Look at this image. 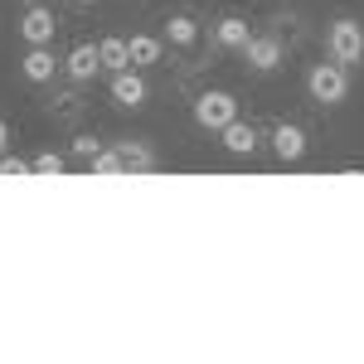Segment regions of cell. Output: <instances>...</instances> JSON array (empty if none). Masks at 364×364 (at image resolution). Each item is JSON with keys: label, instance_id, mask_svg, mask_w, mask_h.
I'll use <instances>...</instances> for the list:
<instances>
[{"label": "cell", "instance_id": "cell-14", "mask_svg": "<svg viewBox=\"0 0 364 364\" xmlns=\"http://www.w3.org/2000/svg\"><path fill=\"white\" fill-rule=\"evenodd\" d=\"M97 54H102V68H112V73H122V68H132V49H127V39H102L97 44Z\"/></svg>", "mask_w": 364, "mask_h": 364}, {"label": "cell", "instance_id": "cell-13", "mask_svg": "<svg viewBox=\"0 0 364 364\" xmlns=\"http://www.w3.org/2000/svg\"><path fill=\"white\" fill-rule=\"evenodd\" d=\"M127 49H132V68H146V63L161 58V39H156V34H132Z\"/></svg>", "mask_w": 364, "mask_h": 364}, {"label": "cell", "instance_id": "cell-1", "mask_svg": "<svg viewBox=\"0 0 364 364\" xmlns=\"http://www.w3.org/2000/svg\"><path fill=\"white\" fill-rule=\"evenodd\" d=\"M306 92L316 102H326V107H340L345 97H350V78H345V63H316L306 73Z\"/></svg>", "mask_w": 364, "mask_h": 364}, {"label": "cell", "instance_id": "cell-3", "mask_svg": "<svg viewBox=\"0 0 364 364\" xmlns=\"http://www.w3.org/2000/svg\"><path fill=\"white\" fill-rule=\"evenodd\" d=\"M326 49H331V58L336 63H364V25H355V20H336L331 25V34H326Z\"/></svg>", "mask_w": 364, "mask_h": 364}, {"label": "cell", "instance_id": "cell-20", "mask_svg": "<svg viewBox=\"0 0 364 364\" xmlns=\"http://www.w3.org/2000/svg\"><path fill=\"white\" fill-rule=\"evenodd\" d=\"M5 146H10V127L0 122V151H5Z\"/></svg>", "mask_w": 364, "mask_h": 364}, {"label": "cell", "instance_id": "cell-8", "mask_svg": "<svg viewBox=\"0 0 364 364\" xmlns=\"http://www.w3.org/2000/svg\"><path fill=\"white\" fill-rule=\"evenodd\" d=\"M20 68H25L29 83H49V78H54L63 63L54 58V49H49V44H29V54L20 58Z\"/></svg>", "mask_w": 364, "mask_h": 364}, {"label": "cell", "instance_id": "cell-2", "mask_svg": "<svg viewBox=\"0 0 364 364\" xmlns=\"http://www.w3.org/2000/svg\"><path fill=\"white\" fill-rule=\"evenodd\" d=\"M233 117H238V97L224 92V87H209V92L195 97V122L204 127V132H224Z\"/></svg>", "mask_w": 364, "mask_h": 364}, {"label": "cell", "instance_id": "cell-11", "mask_svg": "<svg viewBox=\"0 0 364 364\" xmlns=\"http://www.w3.org/2000/svg\"><path fill=\"white\" fill-rule=\"evenodd\" d=\"M219 136H224V146L233 151V156H252V146H257V132H252V122H238V117L228 122Z\"/></svg>", "mask_w": 364, "mask_h": 364}, {"label": "cell", "instance_id": "cell-6", "mask_svg": "<svg viewBox=\"0 0 364 364\" xmlns=\"http://www.w3.org/2000/svg\"><path fill=\"white\" fill-rule=\"evenodd\" d=\"M97 68H102L97 44H73V49H68V58H63V73H68L73 83H92V78H97Z\"/></svg>", "mask_w": 364, "mask_h": 364}, {"label": "cell", "instance_id": "cell-9", "mask_svg": "<svg viewBox=\"0 0 364 364\" xmlns=\"http://www.w3.org/2000/svg\"><path fill=\"white\" fill-rule=\"evenodd\" d=\"M272 146H277L282 161H301V156H306V132L291 127V122H282L277 132H272Z\"/></svg>", "mask_w": 364, "mask_h": 364}, {"label": "cell", "instance_id": "cell-17", "mask_svg": "<svg viewBox=\"0 0 364 364\" xmlns=\"http://www.w3.org/2000/svg\"><path fill=\"white\" fill-rule=\"evenodd\" d=\"M29 166H34V175H63V156L58 151H39Z\"/></svg>", "mask_w": 364, "mask_h": 364}, {"label": "cell", "instance_id": "cell-21", "mask_svg": "<svg viewBox=\"0 0 364 364\" xmlns=\"http://www.w3.org/2000/svg\"><path fill=\"white\" fill-rule=\"evenodd\" d=\"M78 5H87V0H78Z\"/></svg>", "mask_w": 364, "mask_h": 364}, {"label": "cell", "instance_id": "cell-10", "mask_svg": "<svg viewBox=\"0 0 364 364\" xmlns=\"http://www.w3.org/2000/svg\"><path fill=\"white\" fill-rule=\"evenodd\" d=\"M214 39H219L224 49H243V44L252 39V29H248V20H243V15H224V20L214 25Z\"/></svg>", "mask_w": 364, "mask_h": 364}, {"label": "cell", "instance_id": "cell-22", "mask_svg": "<svg viewBox=\"0 0 364 364\" xmlns=\"http://www.w3.org/2000/svg\"><path fill=\"white\" fill-rule=\"evenodd\" d=\"M29 5H34V0H29Z\"/></svg>", "mask_w": 364, "mask_h": 364}, {"label": "cell", "instance_id": "cell-15", "mask_svg": "<svg viewBox=\"0 0 364 364\" xmlns=\"http://www.w3.org/2000/svg\"><path fill=\"white\" fill-rule=\"evenodd\" d=\"M166 39H170V44H180V49H190V44L199 39V25L190 20V15H170V20H166Z\"/></svg>", "mask_w": 364, "mask_h": 364}, {"label": "cell", "instance_id": "cell-5", "mask_svg": "<svg viewBox=\"0 0 364 364\" xmlns=\"http://www.w3.org/2000/svg\"><path fill=\"white\" fill-rule=\"evenodd\" d=\"M20 39L25 44H54V10H44L39 0L20 15Z\"/></svg>", "mask_w": 364, "mask_h": 364}, {"label": "cell", "instance_id": "cell-7", "mask_svg": "<svg viewBox=\"0 0 364 364\" xmlns=\"http://www.w3.org/2000/svg\"><path fill=\"white\" fill-rule=\"evenodd\" d=\"M112 102L117 107H146V78H141L136 68H122V73H112Z\"/></svg>", "mask_w": 364, "mask_h": 364}, {"label": "cell", "instance_id": "cell-19", "mask_svg": "<svg viewBox=\"0 0 364 364\" xmlns=\"http://www.w3.org/2000/svg\"><path fill=\"white\" fill-rule=\"evenodd\" d=\"M97 151H102V146H97L92 136H73V156H78V161H87V166H92V156H97Z\"/></svg>", "mask_w": 364, "mask_h": 364}, {"label": "cell", "instance_id": "cell-4", "mask_svg": "<svg viewBox=\"0 0 364 364\" xmlns=\"http://www.w3.org/2000/svg\"><path fill=\"white\" fill-rule=\"evenodd\" d=\"M243 58H248L252 73H272V68H282V58H287V49H282L277 34H252L248 44H243Z\"/></svg>", "mask_w": 364, "mask_h": 364}, {"label": "cell", "instance_id": "cell-16", "mask_svg": "<svg viewBox=\"0 0 364 364\" xmlns=\"http://www.w3.org/2000/svg\"><path fill=\"white\" fill-rule=\"evenodd\" d=\"M122 151H97L92 156V175H122Z\"/></svg>", "mask_w": 364, "mask_h": 364}, {"label": "cell", "instance_id": "cell-12", "mask_svg": "<svg viewBox=\"0 0 364 364\" xmlns=\"http://www.w3.org/2000/svg\"><path fill=\"white\" fill-rule=\"evenodd\" d=\"M117 151H122V166L132 170V175H146V170H156V151H151L146 141H122Z\"/></svg>", "mask_w": 364, "mask_h": 364}, {"label": "cell", "instance_id": "cell-18", "mask_svg": "<svg viewBox=\"0 0 364 364\" xmlns=\"http://www.w3.org/2000/svg\"><path fill=\"white\" fill-rule=\"evenodd\" d=\"M0 175H15V180H20V175H34V166L20 161V156H5V151H0Z\"/></svg>", "mask_w": 364, "mask_h": 364}]
</instances>
